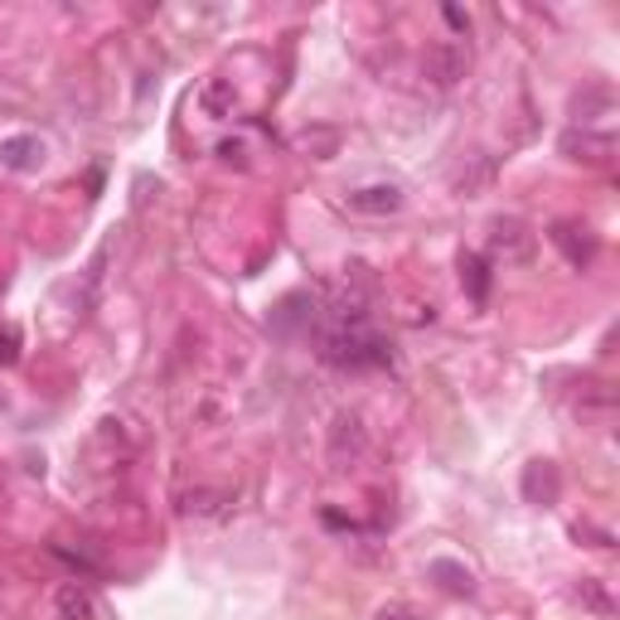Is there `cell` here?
Returning <instances> with one entry per match:
<instances>
[{"label": "cell", "instance_id": "7a4b0ae2", "mask_svg": "<svg viewBox=\"0 0 620 620\" xmlns=\"http://www.w3.org/2000/svg\"><path fill=\"white\" fill-rule=\"evenodd\" d=\"M465 69H471V49H465L461 39H437V45L427 49V59H422V73H427L437 88H455V83L465 78Z\"/></svg>", "mask_w": 620, "mask_h": 620}, {"label": "cell", "instance_id": "ba28073f", "mask_svg": "<svg viewBox=\"0 0 620 620\" xmlns=\"http://www.w3.org/2000/svg\"><path fill=\"white\" fill-rule=\"evenodd\" d=\"M0 166L15 170V175L39 170V166H45V141H39V136H5V141H0Z\"/></svg>", "mask_w": 620, "mask_h": 620}, {"label": "cell", "instance_id": "9c48e42d", "mask_svg": "<svg viewBox=\"0 0 620 620\" xmlns=\"http://www.w3.org/2000/svg\"><path fill=\"white\" fill-rule=\"evenodd\" d=\"M562 495V475L552 461H528L524 465V499L528 504H558Z\"/></svg>", "mask_w": 620, "mask_h": 620}, {"label": "cell", "instance_id": "30bf717a", "mask_svg": "<svg viewBox=\"0 0 620 620\" xmlns=\"http://www.w3.org/2000/svg\"><path fill=\"white\" fill-rule=\"evenodd\" d=\"M271 335H301L315 325V301L311 296H287L277 301V311H271Z\"/></svg>", "mask_w": 620, "mask_h": 620}, {"label": "cell", "instance_id": "7402d4cb", "mask_svg": "<svg viewBox=\"0 0 620 620\" xmlns=\"http://www.w3.org/2000/svg\"><path fill=\"white\" fill-rule=\"evenodd\" d=\"M441 15H446V20H451V25H455V29H471V20H465V15H461V10H455V5H446V10H441Z\"/></svg>", "mask_w": 620, "mask_h": 620}, {"label": "cell", "instance_id": "44dd1931", "mask_svg": "<svg viewBox=\"0 0 620 620\" xmlns=\"http://www.w3.org/2000/svg\"><path fill=\"white\" fill-rule=\"evenodd\" d=\"M374 620H417V611H412V606H384Z\"/></svg>", "mask_w": 620, "mask_h": 620}, {"label": "cell", "instance_id": "5bb4252c", "mask_svg": "<svg viewBox=\"0 0 620 620\" xmlns=\"http://www.w3.org/2000/svg\"><path fill=\"white\" fill-rule=\"evenodd\" d=\"M199 107H204V117H214V122H228V117L238 112L233 83H228V78H209V83L199 88Z\"/></svg>", "mask_w": 620, "mask_h": 620}, {"label": "cell", "instance_id": "2e32d148", "mask_svg": "<svg viewBox=\"0 0 620 620\" xmlns=\"http://www.w3.org/2000/svg\"><path fill=\"white\" fill-rule=\"evenodd\" d=\"M223 504H228V495H219V489H190L184 495V514H194V519L223 514Z\"/></svg>", "mask_w": 620, "mask_h": 620}, {"label": "cell", "instance_id": "5b68a950", "mask_svg": "<svg viewBox=\"0 0 620 620\" xmlns=\"http://www.w3.org/2000/svg\"><path fill=\"white\" fill-rule=\"evenodd\" d=\"M489 253L504 263H528L533 257V233L519 219H495L489 223Z\"/></svg>", "mask_w": 620, "mask_h": 620}, {"label": "cell", "instance_id": "ffe728a7", "mask_svg": "<svg viewBox=\"0 0 620 620\" xmlns=\"http://www.w3.org/2000/svg\"><path fill=\"white\" fill-rule=\"evenodd\" d=\"M219 160H228V166H243L247 146H243V141H219Z\"/></svg>", "mask_w": 620, "mask_h": 620}, {"label": "cell", "instance_id": "52a82bcc", "mask_svg": "<svg viewBox=\"0 0 620 620\" xmlns=\"http://www.w3.org/2000/svg\"><path fill=\"white\" fill-rule=\"evenodd\" d=\"M552 247H558L562 257H568V263L576 267V271H586L596 263V238L586 233V228H576V223H552Z\"/></svg>", "mask_w": 620, "mask_h": 620}, {"label": "cell", "instance_id": "277c9868", "mask_svg": "<svg viewBox=\"0 0 620 620\" xmlns=\"http://www.w3.org/2000/svg\"><path fill=\"white\" fill-rule=\"evenodd\" d=\"M558 150H562L568 160H586V166H606V160L616 156V136H611V132H586V126L576 132V126H572V132H562Z\"/></svg>", "mask_w": 620, "mask_h": 620}, {"label": "cell", "instance_id": "8fae6325", "mask_svg": "<svg viewBox=\"0 0 620 620\" xmlns=\"http://www.w3.org/2000/svg\"><path fill=\"white\" fill-rule=\"evenodd\" d=\"M53 611H59V620H97V601L83 582H63L53 592Z\"/></svg>", "mask_w": 620, "mask_h": 620}, {"label": "cell", "instance_id": "e0dca14e", "mask_svg": "<svg viewBox=\"0 0 620 620\" xmlns=\"http://www.w3.org/2000/svg\"><path fill=\"white\" fill-rule=\"evenodd\" d=\"M576 596H582V606H592V611L601 616V620H611V616H616V601L601 592V582H596V576H582V586H576Z\"/></svg>", "mask_w": 620, "mask_h": 620}, {"label": "cell", "instance_id": "8992f818", "mask_svg": "<svg viewBox=\"0 0 620 620\" xmlns=\"http://www.w3.org/2000/svg\"><path fill=\"white\" fill-rule=\"evenodd\" d=\"M364 422L354 417V412H340L335 417V427H330V465H354L358 455H364Z\"/></svg>", "mask_w": 620, "mask_h": 620}, {"label": "cell", "instance_id": "7c38bea8", "mask_svg": "<svg viewBox=\"0 0 620 620\" xmlns=\"http://www.w3.org/2000/svg\"><path fill=\"white\" fill-rule=\"evenodd\" d=\"M427 576L441 586V592H451V596H471L475 592V576L465 562H455V558H431L427 562Z\"/></svg>", "mask_w": 620, "mask_h": 620}, {"label": "cell", "instance_id": "ac0fdd59", "mask_svg": "<svg viewBox=\"0 0 620 620\" xmlns=\"http://www.w3.org/2000/svg\"><path fill=\"white\" fill-rule=\"evenodd\" d=\"M296 146H301V150H320L315 160H330V156H335V146H340V136H335V132H301Z\"/></svg>", "mask_w": 620, "mask_h": 620}, {"label": "cell", "instance_id": "3957f363", "mask_svg": "<svg viewBox=\"0 0 620 620\" xmlns=\"http://www.w3.org/2000/svg\"><path fill=\"white\" fill-rule=\"evenodd\" d=\"M350 214H364V219H388V214L402 209V184L378 180V184H358V190L344 194Z\"/></svg>", "mask_w": 620, "mask_h": 620}, {"label": "cell", "instance_id": "4fadbf2b", "mask_svg": "<svg viewBox=\"0 0 620 620\" xmlns=\"http://www.w3.org/2000/svg\"><path fill=\"white\" fill-rule=\"evenodd\" d=\"M489 180H495V156H471V166L455 170L451 190L461 194V199H475V194L489 190Z\"/></svg>", "mask_w": 620, "mask_h": 620}, {"label": "cell", "instance_id": "6da1fadb", "mask_svg": "<svg viewBox=\"0 0 620 620\" xmlns=\"http://www.w3.org/2000/svg\"><path fill=\"white\" fill-rule=\"evenodd\" d=\"M320 354L325 364L340 368H384L393 364V344L374 330V325H325L320 330Z\"/></svg>", "mask_w": 620, "mask_h": 620}, {"label": "cell", "instance_id": "9a60e30c", "mask_svg": "<svg viewBox=\"0 0 620 620\" xmlns=\"http://www.w3.org/2000/svg\"><path fill=\"white\" fill-rule=\"evenodd\" d=\"M461 287L471 291L475 306H485L489 301V263L481 253H461Z\"/></svg>", "mask_w": 620, "mask_h": 620}, {"label": "cell", "instance_id": "d6986e66", "mask_svg": "<svg viewBox=\"0 0 620 620\" xmlns=\"http://www.w3.org/2000/svg\"><path fill=\"white\" fill-rule=\"evenodd\" d=\"M15 358H20V330L5 325V330H0V364H15Z\"/></svg>", "mask_w": 620, "mask_h": 620}]
</instances>
